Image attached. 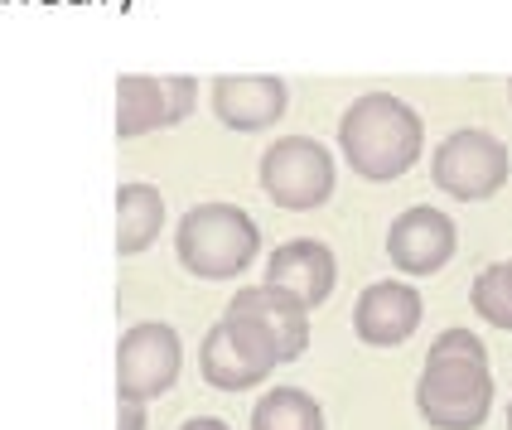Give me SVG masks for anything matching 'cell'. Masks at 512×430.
<instances>
[{"label": "cell", "mask_w": 512, "mask_h": 430, "mask_svg": "<svg viewBox=\"0 0 512 430\" xmlns=\"http://www.w3.org/2000/svg\"><path fill=\"white\" fill-rule=\"evenodd\" d=\"M512 174L508 145L498 141L493 131H479V126H464L455 136H445L435 160H430V179L440 194H450L459 203H479L493 199Z\"/></svg>", "instance_id": "4"}, {"label": "cell", "mask_w": 512, "mask_h": 430, "mask_svg": "<svg viewBox=\"0 0 512 430\" xmlns=\"http://www.w3.org/2000/svg\"><path fill=\"white\" fill-rule=\"evenodd\" d=\"M421 295L406 281H372L353 305V334L368 348H397L421 329Z\"/></svg>", "instance_id": "11"}, {"label": "cell", "mask_w": 512, "mask_h": 430, "mask_svg": "<svg viewBox=\"0 0 512 430\" xmlns=\"http://www.w3.org/2000/svg\"><path fill=\"white\" fill-rule=\"evenodd\" d=\"M228 315L256 324V329L266 334V344L276 348L281 363H295V358L310 348V310L281 286H266V281H261V286L237 290Z\"/></svg>", "instance_id": "8"}, {"label": "cell", "mask_w": 512, "mask_h": 430, "mask_svg": "<svg viewBox=\"0 0 512 430\" xmlns=\"http://www.w3.org/2000/svg\"><path fill=\"white\" fill-rule=\"evenodd\" d=\"M199 368L208 387L242 392V387H261L266 377L281 368V358H276V348L266 344V334L256 324H247V319H237V315H223L208 329V339H203Z\"/></svg>", "instance_id": "6"}, {"label": "cell", "mask_w": 512, "mask_h": 430, "mask_svg": "<svg viewBox=\"0 0 512 430\" xmlns=\"http://www.w3.org/2000/svg\"><path fill=\"white\" fill-rule=\"evenodd\" d=\"M469 300H474L479 319H488L493 329H508V334H512V261L488 266L484 276L474 281Z\"/></svg>", "instance_id": "16"}, {"label": "cell", "mask_w": 512, "mask_h": 430, "mask_svg": "<svg viewBox=\"0 0 512 430\" xmlns=\"http://www.w3.org/2000/svg\"><path fill=\"white\" fill-rule=\"evenodd\" d=\"M174 247H179L184 271H194L199 281H232L256 261L261 232H256L252 213H242L237 203H199L184 213Z\"/></svg>", "instance_id": "3"}, {"label": "cell", "mask_w": 512, "mask_h": 430, "mask_svg": "<svg viewBox=\"0 0 512 430\" xmlns=\"http://www.w3.org/2000/svg\"><path fill=\"white\" fill-rule=\"evenodd\" d=\"M455 247H459V237H455L450 213L426 208V203L406 208L397 223H392V232H387V257L406 276H435L445 261L455 257Z\"/></svg>", "instance_id": "9"}, {"label": "cell", "mask_w": 512, "mask_h": 430, "mask_svg": "<svg viewBox=\"0 0 512 430\" xmlns=\"http://www.w3.org/2000/svg\"><path fill=\"white\" fill-rule=\"evenodd\" d=\"M194 78H121L116 83V131L145 136L155 126H174L194 107Z\"/></svg>", "instance_id": "10"}, {"label": "cell", "mask_w": 512, "mask_h": 430, "mask_svg": "<svg viewBox=\"0 0 512 430\" xmlns=\"http://www.w3.org/2000/svg\"><path fill=\"white\" fill-rule=\"evenodd\" d=\"M145 416H141V402H131V397H121V430H141Z\"/></svg>", "instance_id": "17"}, {"label": "cell", "mask_w": 512, "mask_h": 430, "mask_svg": "<svg viewBox=\"0 0 512 430\" xmlns=\"http://www.w3.org/2000/svg\"><path fill=\"white\" fill-rule=\"evenodd\" d=\"M261 189L276 208L310 213L334 199V155L310 136H281L261 155Z\"/></svg>", "instance_id": "5"}, {"label": "cell", "mask_w": 512, "mask_h": 430, "mask_svg": "<svg viewBox=\"0 0 512 430\" xmlns=\"http://www.w3.org/2000/svg\"><path fill=\"white\" fill-rule=\"evenodd\" d=\"M416 406L435 430H479L493 411L488 348L469 329H445L426 353Z\"/></svg>", "instance_id": "1"}, {"label": "cell", "mask_w": 512, "mask_h": 430, "mask_svg": "<svg viewBox=\"0 0 512 430\" xmlns=\"http://www.w3.org/2000/svg\"><path fill=\"white\" fill-rule=\"evenodd\" d=\"M508 430H512V402H508Z\"/></svg>", "instance_id": "19"}, {"label": "cell", "mask_w": 512, "mask_h": 430, "mask_svg": "<svg viewBox=\"0 0 512 430\" xmlns=\"http://www.w3.org/2000/svg\"><path fill=\"white\" fill-rule=\"evenodd\" d=\"M184 430H232V426H223V421H213V416H199V421H189Z\"/></svg>", "instance_id": "18"}, {"label": "cell", "mask_w": 512, "mask_h": 430, "mask_svg": "<svg viewBox=\"0 0 512 430\" xmlns=\"http://www.w3.org/2000/svg\"><path fill=\"white\" fill-rule=\"evenodd\" d=\"M421 145H426V126L397 92H363L339 116V150L348 155L353 174L372 184L401 179L421 160Z\"/></svg>", "instance_id": "2"}, {"label": "cell", "mask_w": 512, "mask_h": 430, "mask_svg": "<svg viewBox=\"0 0 512 430\" xmlns=\"http://www.w3.org/2000/svg\"><path fill=\"white\" fill-rule=\"evenodd\" d=\"M165 228V199L150 184H121L116 194V247L126 252H145L155 242V232Z\"/></svg>", "instance_id": "14"}, {"label": "cell", "mask_w": 512, "mask_h": 430, "mask_svg": "<svg viewBox=\"0 0 512 430\" xmlns=\"http://www.w3.org/2000/svg\"><path fill=\"white\" fill-rule=\"evenodd\" d=\"M252 430H324V411L300 387H271L252 411Z\"/></svg>", "instance_id": "15"}, {"label": "cell", "mask_w": 512, "mask_h": 430, "mask_svg": "<svg viewBox=\"0 0 512 430\" xmlns=\"http://www.w3.org/2000/svg\"><path fill=\"white\" fill-rule=\"evenodd\" d=\"M266 286L290 290L305 310H319L334 286H339V261L324 242L314 237H295V242H281L271 261H266Z\"/></svg>", "instance_id": "12"}, {"label": "cell", "mask_w": 512, "mask_h": 430, "mask_svg": "<svg viewBox=\"0 0 512 430\" xmlns=\"http://www.w3.org/2000/svg\"><path fill=\"white\" fill-rule=\"evenodd\" d=\"M179 377V334L170 324H136L116 348V387L131 402L170 392Z\"/></svg>", "instance_id": "7"}, {"label": "cell", "mask_w": 512, "mask_h": 430, "mask_svg": "<svg viewBox=\"0 0 512 430\" xmlns=\"http://www.w3.org/2000/svg\"><path fill=\"white\" fill-rule=\"evenodd\" d=\"M290 92L281 78L271 73H252V78H218L213 83V112L232 131H266L276 116L285 112Z\"/></svg>", "instance_id": "13"}]
</instances>
